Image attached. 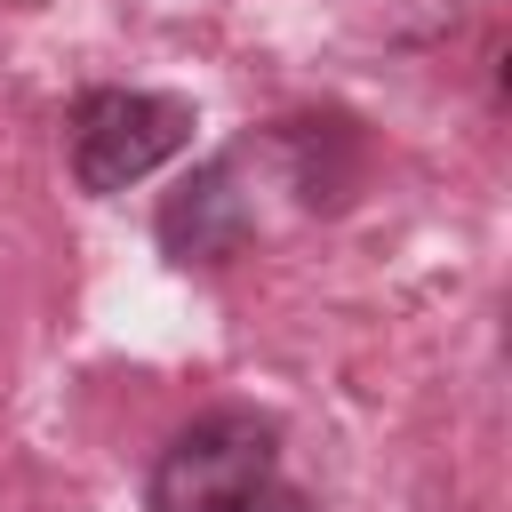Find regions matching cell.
<instances>
[{"mask_svg": "<svg viewBox=\"0 0 512 512\" xmlns=\"http://www.w3.org/2000/svg\"><path fill=\"white\" fill-rule=\"evenodd\" d=\"M184 144H192V104L160 88H88L64 128L80 192H128L136 176L168 168Z\"/></svg>", "mask_w": 512, "mask_h": 512, "instance_id": "1", "label": "cell"}, {"mask_svg": "<svg viewBox=\"0 0 512 512\" xmlns=\"http://www.w3.org/2000/svg\"><path fill=\"white\" fill-rule=\"evenodd\" d=\"M272 456H280V432L264 416H240V408L200 416L160 448L144 504L152 512H240L248 496L272 488Z\"/></svg>", "mask_w": 512, "mask_h": 512, "instance_id": "2", "label": "cell"}, {"mask_svg": "<svg viewBox=\"0 0 512 512\" xmlns=\"http://www.w3.org/2000/svg\"><path fill=\"white\" fill-rule=\"evenodd\" d=\"M152 232H160V248H168L176 264H224L232 248H248L256 208H248V192H240V160H200V168L160 200Z\"/></svg>", "mask_w": 512, "mask_h": 512, "instance_id": "3", "label": "cell"}, {"mask_svg": "<svg viewBox=\"0 0 512 512\" xmlns=\"http://www.w3.org/2000/svg\"><path fill=\"white\" fill-rule=\"evenodd\" d=\"M344 144H352L344 120H280V128H272V152L288 160V192H296L304 208H336V200H344L352 168H328V152H344Z\"/></svg>", "mask_w": 512, "mask_h": 512, "instance_id": "4", "label": "cell"}, {"mask_svg": "<svg viewBox=\"0 0 512 512\" xmlns=\"http://www.w3.org/2000/svg\"><path fill=\"white\" fill-rule=\"evenodd\" d=\"M240 512H304V496H288V488H264V496H248Z\"/></svg>", "mask_w": 512, "mask_h": 512, "instance_id": "5", "label": "cell"}]
</instances>
